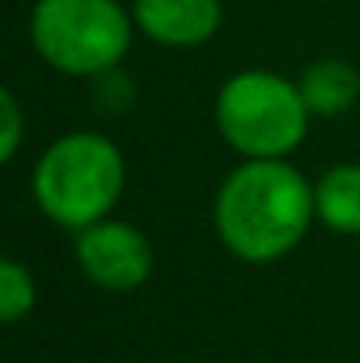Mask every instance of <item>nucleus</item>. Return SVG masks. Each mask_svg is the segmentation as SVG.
Masks as SVG:
<instances>
[{
    "mask_svg": "<svg viewBox=\"0 0 360 363\" xmlns=\"http://www.w3.org/2000/svg\"><path fill=\"white\" fill-rule=\"evenodd\" d=\"M138 28L163 46H202L219 32V0H134Z\"/></svg>",
    "mask_w": 360,
    "mask_h": 363,
    "instance_id": "nucleus-6",
    "label": "nucleus"
},
{
    "mask_svg": "<svg viewBox=\"0 0 360 363\" xmlns=\"http://www.w3.org/2000/svg\"><path fill=\"white\" fill-rule=\"evenodd\" d=\"M315 212L336 233H360V166L347 162L322 177L315 187Z\"/></svg>",
    "mask_w": 360,
    "mask_h": 363,
    "instance_id": "nucleus-8",
    "label": "nucleus"
},
{
    "mask_svg": "<svg viewBox=\"0 0 360 363\" xmlns=\"http://www.w3.org/2000/svg\"><path fill=\"white\" fill-rule=\"evenodd\" d=\"M311 110L297 85L272 71L234 74L216 103L223 138L247 159H283L304 141Z\"/></svg>",
    "mask_w": 360,
    "mask_h": 363,
    "instance_id": "nucleus-4",
    "label": "nucleus"
},
{
    "mask_svg": "<svg viewBox=\"0 0 360 363\" xmlns=\"http://www.w3.org/2000/svg\"><path fill=\"white\" fill-rule=\"evenodd\" d=\"M32 43L64 74H107L131 46V18L117 0H39L32 11Z\"/></svg>",
    "mask_w": 360,
    "mask_h": 363,
    "instance_id": "nucleus-3",
    "label": "nucleus"
},
{
    "mask_svg": "<svg viewBox=\"0 0 360 363\" xmlns=\"http://www.w3.org/2000/svg\"><path fill=\"white\" fill-rule=\"evenodd\" d=\"M315 191L283 159H251L227 177L216 198V230L244 261H276L304 240Z\"/></svg>",
    "mask_w": 360,
    "mask_h": 363,
    "instance_id": "nucleus-1",
    "label": "nucleus"
},
{
    "mask_svg": "<svg viewBox=\"0 0 360 363\" xmlns=\"http://www.w3.org/2000/svg\"><path fill=\"white\" fill-rule=\"evenodd\" d=\"M32 187L39 208L53 223L89 230L117 205L124 191V159L114 141L75 130L43 152Z\"/></svg>",
    "mask_w": 360,
    "mask_h": 363,
    "instance_id": "nucleus-2",
    "label": "nucleus"
},
{
    "mask_svg": "<svg viewBox=\"0 0 360 363\" xmlns=\"http://www.w3.org/2000/svg\"><path fill=\"white\" fill-rule=\"evenodd\" d=\"M36 303V286L28 268H21L18 261H4L0 264V318L7 325H14L18 318H25Z\"/></svg>",
    "mask_w": 360,
    "mask_h": 363,
    "instance_id": "nucleus-9",
    "label": "nucleus"
},
{
    "mask_svg": "<svg viewBox=\"0 0 360 363\" xmlns=\"http://www.w3.org/2000/svg\"><path fill=\"white\" fill-rule=\"evenodd\" d=\"M0 121H4V127H0V159L7 162L18 148V138H21V110H18L11 92H0Z\"/></svg>",
    "mask_w": 360,
    "mask_h": 363,
    "instance_id": "nucleus-10",
    "label": "nucleus"
},
{
    "mask_svg": "<svg viewBox=\"0 0 360 363\" xmlns=\"http://www.w3.org/2000/svg\"><path fill=\"white\" fill-rule=\"evenodd\" d=\"M78 264L103 289H134L152 272V247L127 223H96L78 237Z\"/></svg>",
    "mask_w": 360,
    "mask_h": 363,
    "instance_id": "nucleus-5",
    "label": "nucleus"
},
{
    "mask_svg": "<svg viewBox=\"0 0 360 363\" xmlns=\"http://www.w3.org/2000/svg\"><path fill=\"white\" fill-rule=\"evenodd\" d=\"M304 106L315 117H339L360 96V74L347 60H315L297 82Z\"/></svg>",
    "mask_w": 360,
    "mask_h": 363,
    "instance_id": "nucleus-7",
    "label": "nucleus"
}]
</instances>
